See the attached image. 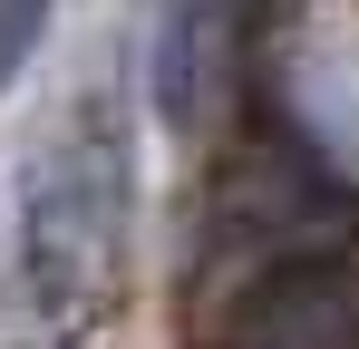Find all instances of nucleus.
Returning a JSON list of instances; mask_svg holds the SVG:
<instances>
[{
	"label": "nucleus",
	"instance_id": "obj_5",
	"mask_svg": "<svg viewBox=\"0 0 359 349\" xmlns=\"http://www.w3.org/2000/svg\"><path fill=\"white\" fill-rule=\"evenodd\" d=\"M262 10H272V0H262Z\"/></svg>",
	"mask_w": 359,
	"mask_h": 349
},
{
	"label": "nucleus",
	"instance_id": "obj_4",
	"mask_svg": "<svg viewBox=\"0 0 359 349\" xmlns=\"http://www.w3.org/2000/svg\"><path fill=\"white\" fill-rule=\"evenodd\" d=\"M39 29H49V0H0V88L20 78V58L39 49Z\"/></svg>",
	"mask_w": 359,
	"mask_h": 349
},
{
	"label": "nucleus",
	"instance_id": "obj_2",
	"mask_svg": "<svg viewBox=\"0 0 359 349\" xmlns=\"http://www.w3.org/2000/svg\"><path fill=\"white\" fill-rule=\"evenodd\" d=\"M233 349H359V272L340 252H301L233 301Z\"/></svg>",
	"mask_w": 359,
	"mask_h": 349
},
{
	"label": "nucleus",
	"instance_id": "obj_1",
	"mask_svg": "<svg viewBox=\"0 0 359 349\" xmlns=\"http://www.w3.org/2000/svg\"><path fill=\"white\" fill-rule=\"evenodd\" d=\"M126 252V136L107 97H78L68 126L39 146L29 194H20V291L39 320L97 310Z\"/></svg>",
	"mask_w": 359,
	"mask_h": 349
},
{
	"label": "nucleus",
	"instance_id": "obj_3",
	"mask_svg": "<svg viewBox=\"0 0 359 349\" xmlns=\"http://www.w3.org/2000/svg\"><path fill=\"white\" fill-rule=\"evenodd\" d=\"M146 78H156V116L165 126H204L214 116V78H224V0H165Z\"/></svg>",
	"mask_w": 359,
	"mask_h": 349
}]
</instances>
